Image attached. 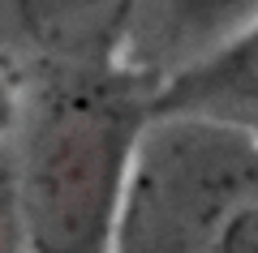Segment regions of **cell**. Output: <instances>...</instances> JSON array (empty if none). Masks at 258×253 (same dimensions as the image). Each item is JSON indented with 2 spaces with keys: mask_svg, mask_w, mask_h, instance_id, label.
<instances>
[{
  "mask_svg": "<svg viewBox=\"0 0 258 253\" xmlns=\"http://www.w3.org/2000/svg\"><path fill=\"white\" fill-rule=\"evenodd\" d=\"M147 103L125 69H64L35 99L18 167L26 253H112Z\"/></svg>",
  "mask_w": 258,
  "mask_h": 253,
  "instance_id": "1",
  "label": "cell"
},
{
  "mask_svg": "<svg viewBox=\"0 0 258 253\" xmlns=\"http://www.w3.org/2000/svg\"><path fill=\"white\" fill-rule=\"evenodd\" d=\"M0 253H26L22 202H18V172H9V167H0Z\"/></svg>",
  "mask_w": 258,
  "mask_h": 253,
  "instance_id": "6",
  "label": "cell"
},
{
  "mask_svg": "<svg viewBox=\"0 0 258 253\" xmlns=\"http://www.w3.org/2000/svg\"><path fill=\"white\" fill-rule=\"evenodd\" d=\"M258 22V0H142L129 22L116 69L151 91L228 47Z\"/></svg>",
  "mask_w": 258,
  "mask_h": 253,
  "instance_id": "3",
  "label": "cell"
},
{
  "mask_svg": "<svg viewBox=\"0 0 258 253\" xmlns=\"http://www.w3.org/2000/svg\"><path fill=\"white\" fill-rule=\"evenodd\" d=\"M13 116H18V99H13V86L5 77V69H0V133L13 125Z\"/></svg>",
  "mask_w": 258,
  "mask_h": 253,
  "instance_id": "7",
  "label": "cell"
},
{
  "mask_svg": "<svg viewBox=\"0 0 258 253\" xmlns=\"http://www.w3.org/2000/svg\"><path fill=\"white\" fill-rule=\"evenodd\" d=\"M142 0H13L18 26L60 69H116Z\"/></svg>",
  "mask_w": 258,
  "mask_h": 253,
  "instance_id": "4",
  "label": "cell"
},
{
  "mask_svg": "<svg viewBox=\"0 0 258 253\" xmlns=\"http://www.w3.org/2000/svg\"><path fill=\"white\" fill-rule=\"evenodd\" d=\"M112 253H258V133L215 116L147 112Z\"/></svg>",
  "mask_w": 258,
  "mask_h": 253,
  "instance_id": "2",
  "label": "cell"
},
{
  "mask_svg": "<svg viewBox=\"0 0 258 253\" xmlns=\"http://www.w3.org/2000/svg\"><path fill=\"white\" fill-rule=\"evenodd\" d=\"M147 112L215 116L258 133V22L215 56L155 86Z\"/></svg>",
  "mask_w": 258,
  "mask_h": 253,
  "instance_id": "5",
  "label": "cell"
}]
</instances>
